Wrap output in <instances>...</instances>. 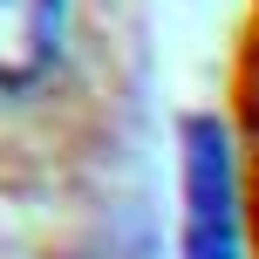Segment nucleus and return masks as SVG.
Here are the masks:
<instances>
[{
  "label": "nucleus",
  "instance_id": "obj_1",
  "mask_svg": "<svg viewBox=\"0 0 259 259\" xmlns=\"http://www.w3.org/2000/svg\"><path fill=\"white\" fill-rule=\"evenodd\" d=\"M178 259H246V225H239V164H232V130L211 109L184 116L178 130Z\"/></svg>",
  "mask_w": 259,
  "mask_h": 259
},
{
  "label": "nucleus",
  "instance_id": "obj_2",
  "mask_svg": "<svg viewBox=\"0 0 259 259\" xmlns=\"http://www.w3.org/2000/svg\"><path fill=\"white\" fill-rule=\"evenodd\" d=\"M75 34V0H0V103L34 96L62 68Z\"/></svg>",
  "mask_w": 259,
  "mask_h": 259
}]
</instances>
